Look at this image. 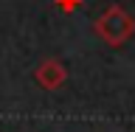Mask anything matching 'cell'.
<instances>
[{
  "label": "cell",
  "mask_w": 135,
  "mask_h": 132,
  "mask_svg": "<svg viewBox=\"0 0 135 132\" xmlns=\"http://www.w3.org/2000/svg\"><path fill=\"white\" fill-rule=\"evenodd\" d=\"M93 31L99 34V40L110 48H121L135 37V17L124 6H107L96 17Z\"/></svg>",
  "instance_id": "obj_1"
},
{
  "label": "cell",
  "mask_w": 135,
  "mask_h": 132,
  "mask_svg": "<svg viewBox=\"0 0 135 132\" xmlns=\"http://www.w3.org/2000/svg\"><path fill=\"white\" fill-rule=\"evenodd\" d=\"M68 79V67L59 59H42L37 70H34V82L40 84L42 90H59Z\"/></svg>",
  "instance_id": "obj_2"
},
{
  "label": "cell",
  "mask_w": 135,
  "mask_h": 132,
  "mask_svg": "<svg viewBox=\"0 0 135 132\" xmlns=\"http://www.w3.org/2000/svg\"><path fill=\"white\" fill-rule=\"evenodd\" d=\"M56 3H59V8H65V11H73V8L82 6V0H56Z\"/></svg>",
  "instance_id": "obj_3"
}]
</instances>
